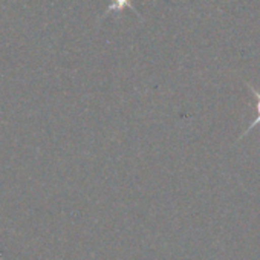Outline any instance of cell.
<instances>
[{
	"instance_id": "6da1fadb",
	"label": "cell",
	"mask_w": 260,
	"mask_h": 260,
	"mask_svg": "<svg viewBox=\"0 0 260 260\" xmlns=\"http://www.w3.org/2000/svg\"><path fill=\"white\" fill-rule=\"evenodd\" d=\"M134 2L135 0H110V5L107 7V10H106V13H104V17L106 16H109L110 13H115V14H121L124 10H132L141 20H143V17H141V14L138 13V10H137V7L134 5Z\"/></svg>"
},
{
	"instance_id": "7a4b0ae2",
	"label": "cell",
	"mask_w": 260,
	"mask_h": 260,
	"mask_svg": "<svg viewBox=\"0 0 260 260\" xmlns=\"http://www.w3.org/2000/svg\"><path fill=\"white\" fill-rule=\"evenodd\" d=\"M243 83H245V86L248 87V90H249V92H251V93L254 95V98H255V104H254V107H255V118H254V121H252V122H251V124H249V125L246 127V130H245V132H243V134H242V135L239 137V140H237V141L243 140V138H245V137H246V135H248V134L251 132V130H252L254 127H257V125L260 124V92H258V90H257L255 87H252V86H251L249 83H246V81H243Z\"/></svg>"
}]
</instances>
